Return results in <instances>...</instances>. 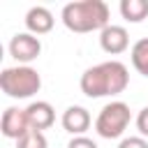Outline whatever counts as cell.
Wrapping results in <instances>:
<instances>
[{"instance_id": "cell-1", "label": "cell", "mask_w": 148, "mask_h": 148, "mask_svg": "<svg viewBox=\"0 0 148 148\" xmlns=\"http://www.w3.org/2000/svg\"><path fill=\"white\" fill-rule=\"evenodd\" d=\"M130 83L127 67L118 60L99 62L95 67H88L81 74V92L88 97H106V95H120Z\"/></svg>"}, {"instance_id": "cell-2", "label": "cell", "mask_w": 148, "mask_h": 148, "mask_svg": "<svg viewBox=\"0 0 148 148\" xmlns=\"http://www.w3.org/2000/svg\"><path fill=\"white\" fill-rule=\"evenodd\" d=\"M62 23L72 32H92L109 25V7L102 0H81L62 7Z\"/></svg>"}, {"instance_id": "cell-3", "label": "cell", "mask_w": 148, "mask_h": 148, "mask_svg": "<svg viewBox=\"0 0 148 148\" xmlns=\"http://www.w3.org/2000/svg\"><path fill=\"white\" fill-rule=\"evenodd\" d=\"M0 88L7 97L14 99H25L32 97L35 92H39L42 88V76L37 69L28 67V65H18V67H5L0 74Z\"/></svg>"}, {"instance_id": "cell-4", "label": "cell", "mask_w": 148, "mask_h": 148, "mask_svg": "<svg viewBox=\"0 0 148 148\" xmlns=\"http://www.w3.org/2000/svg\"><path fill=\"white\" fill-rule=\"evenodd\" d=\"M130 120H132V113L125 102H109L99 111V116L95 120V130L102 139H118L127 130Z\"/></svg>"}, {"instance_id": "cell-5", "label": "cell", "mask_w": 148, "mask_h": 148, "mask_svg": "<svg viewBox=\"0 0 148 148\" xmlns=\"http://www.w3.org/2000/svg\"><path fill=\"white\" fill-rule=\"evenodd\" d=\"M42 53V42L32 32H16L9 42V56L18 62H30Z\"/></svg>"}, {"instance_id": "cell-6", "label": "cell", "mask_w": 148, "mask_h": 148, "mask_svg": "<svg viewBox=\"0 0 148 148\" xmlns=\"http://www.w3.org/2000/svg\"><path fill=\"white\" fill-rule=\"evenodd\" d=\"M0 127H2V134H5L7 139H16V141H18L23 134H28V132L32 130V127H30V120H28L25 109H16V106L5 109Z\"/></svg>"}, {"instance_id": "cell-7", "label": "cell", "mask_w": 148, "mask_h": 148, "mask_svg": "<svg viewBox=\"0 0 148 148\" xmlns=\"http://www.w3.org/2000/svg\"><path fill=\"white\" fill-rule=\"evenodd\" d=\"M99 46L106 53L118 56V53H123L130 46V35H127V30L123 25H106L99 32Z\"/></svg>"}, {"instance_id": "cell-8", "label": "cell", "mask_w": 148, "mask_h": 148, "mask_svg": "<svg viewBox=\"0 0 148 148\" xmlns=\"http://www.w3.org/2000/svg\"><path fill=\"white\" fill-rule=\"evenodd\" d=\"M60 123H62V130L65 132H69L74 136H83V132L90 127V113H88V109L74 104V106H67L65 109Z\"/></svg>"}, {"instance_id": "cell-9", "label": "cell", "mask_w": 148, "mask_h": 148, "mask_svg": "<svg viewBox=\"0 0 148 148\" xmlns=\"http://www.w3.org/2000/svg\"><path fill=\"white\" fill-rule=\"evenodd\" d=\"M25 113H28V120H30V127L32 130H49L53 123H56V111H53V106L49 104V102H42V99H37V102H32L28 109H25Z\"/></svg>"}, {"instance_id": "cell-10", "label": "cell", "mask_w": 148, "mask_h": 148, "mask_svg": "<svg viewBox=\"0 0 148 148\" xmlns=\"http://www.w3.org/2000/svg\"><path fill=\"white\" fill-rule=\"evenodd\" d=\"M25 28L32 35H46L53 28V14L46 7H42V5L30 7L28 14H25Z\"/></svg>"}, {"instance_id": "cell-11", "label": "cell", "mask_w": 148, "mask_h": 148, "mask_svg": "<svg viewBox=\"0 0 148 148\" xmlns=\"http://www.w3.org/2000/svg\"><path fill=\"white\" fill-rule=\"evenodd\" d=\"M120 14L130 23H141L148 16V0H120Z\"/></svg>"}, {"instance_id": "cell-12", "label": "cell", "mask_w": 148, "mask_h": 148, "mask_svg": "<svg viewBox=\"0 0 148 148\" xmlns=\"http://www.w3.org/2000/svg\"><path fill=\"white\" fill-rule=\"evenodd\" d=\"M132 65H134V69L139 72V74H143V76H148V37H143V39H139L134 46H132Z\"/></svg>"}, {"instance_id": "cell-13", "label": "cell", "mask_w": 148, "mask_h": 148, "mask_svg": "<svg viewBox=\"0 0 148 148\" xmlns=\"http://www.w3.org/2000/svg\"><path fill=\"white\" fill-rule=\"evenodd\" d=\"M16 148H46V136L39 130H30L16 141Z\"/></svg>"}, {"instance_id": "cell-14", "label": "cell", "mask_w": 148, "mask_h": 148, "mask_svg": "<svg viewBox=\"0 0 148 148\" xmlns=\"http://www.w3.org/2000/svg\"><path fill=\"white\" fill-rule=\"evenodd\" d=\"M118 148H148V141L143 136H127L118 143Z\"/></svg>"}, {"instance_id": "cell-15", "label": "cell", "mask_w": 148, "mask_h": 148, "mask_svg": "<svg viewBox=\"0 0 148 148\" xmlns=\"http://www.w3.org/2000/svg\"><path fill=\"white\" fill-rule=\"evenodd\" d=\"M136 130L141 136H148V106H143L136 116Z\"/></svg>"}, {"instance_id": "cell-16", "label": "cell", "mask_w": 148, "mask_h": 148, "mask_svg": "<svg viewBox=\"0 0 148 148\" xmlns=\"http://www.w3.org/2000/svg\"><path fill=\"white\" fill-rule=\"evenodd\" d=\"M67 148H97V143L92 139H88V136H74L67 143Z\"/></svg>"}]
</instances>
